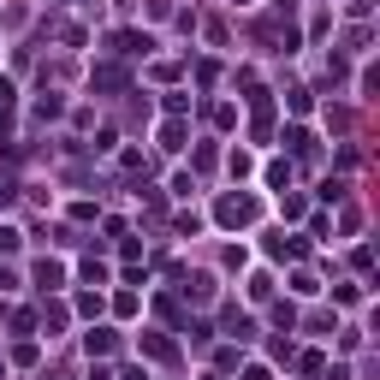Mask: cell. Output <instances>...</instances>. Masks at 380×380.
I'll return each mask as SVG.
<instances>
[{
  "label": "cell",
  "mask_w": 380,
  "mask_h": 380,
  "mask_svg": "<svg viewBox=\"0 0 380 380\" xmlns=\"http://www.w3.org/2000/svg\"><path fill=\"white\" fill-rule=\"evenodd\" d=\"M0 291H12V273H6V268H0Z\"/></svg>",
  "instance_id": "8"
},
{
  "label": "cell",
  "mask_w": 380,
  "mask_h": 380,
  "mask_svg": "<svg viewBox=\"0 0 380 380\" xmlns=\"http://www.w3.org/2000/svg\"><path fill=\"white\" fill-rule=\"evenodd\" d=\"M36 279H42V286H48V291H54V286H60V279H65V268H60V261H42V268H36Z\"/></svg>",
  "instance_id": "4"
},
{
  "label": "cell",
  "mask_w": 380,
  "mask_h": 380,
  "mask_svg": "<svg viewBox=\"0 0 380 380\" xmlns=\"http://www.w3.org/2000/svg\"><path fill=\"white\" fill-rule=\"evenodd\" d=\"M0 250H18V232H12V226H0Z\"/></svg>",
  "instance_id": "6"
},
{
  "label": "cell",
  "mask_w": 380,
  "mask_h": 380,
  "mask_svg": "<svg viewBox=\"0 0 380 380\" xmlns=\"http://www.w3.org/2000/svg\"><path fill=\"white\" fill-rule=\"evenodd\" d=\"M119 380H148V374H143V369H125V374H119Z\"/></svg>",
  "instance_id": "7"
},
{
  "label": "cell",
  "mask_w": 380,
  "mask_h": 380,
  "mask_svg": "<svg viewBox=\"0 0 380 380\" xmlns=\"http://www.w3.org/2000/svg\"><path fill=\"white\" fill-rule=\"evenodd\" d=\"M220 220H226V226H250V220H256V202H250V196H226V202H220Z\"/></svg>",
  "instance_id": "1"
},
{
  "label": "cell",
  "mask_w": 380,
  "mask_h": 380,
  "mask_svg": "<svg viewBox=\"0 0 380 380\" xmlns=\"http://www.w3.org/2000/svg\"><path fill=\"white\" fill-rule=\"evenodd\" d=\"M84 344H89V357H107V351H113V344H119V339H113V333H107V327H95V333H89Z\"/></svg>",
  "instance_id": "2"
},
{
  "label": "cell",
  "mask_w": 380,
  "mask_h": 380,
  "mask_svg": "<svg viewBox=\"0 0 380 380\" xmlns=\"http://www.w3.org/2000/svg\"><path fill=\"white\" fill-rule=\"evenodd\" d=\"M119 84H125L119 65H95V89H119Z\"/></svg>",
  "instance_id": "3"
},
{
  "label": "cell",
  "mask_w": 380,
  "mask_h": 380,
  "mask_svg": "<svg viewBox=\"0 0 380 380\" xmlns=\"http://www.w3.org/2000/svg\"><path fill=\"white\" fill-rule=\"evenodd\" d=\"M143 351H148V357H161V362H167V357H173V344H167V339H155V333H148V339H143Z\"/></svg>",
  "instance_id": "5"
},
{
  "label": "cell",
  "mask_w": 380,
  "mask_h": 380,
  "mask_svg": "<svg viewBox=\"0 0 380 380\" xmlns=\"http://www.w3.org/2000/svg\"><path fill=\"white\" fill-rule=\"evenodd\" d=\"M244 380H268V369H250V374H244Z\"/></svg>",
  "instance_id": "9"
}]
</instances>
